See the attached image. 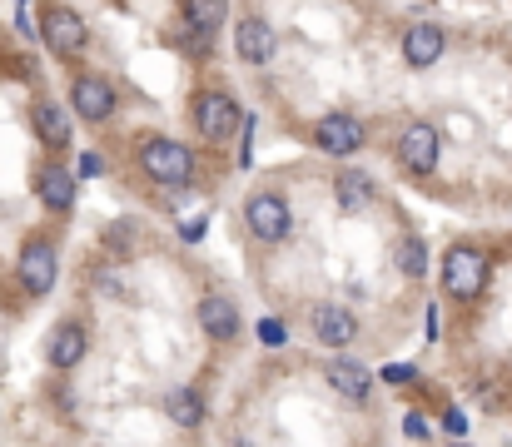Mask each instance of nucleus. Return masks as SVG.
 Instances as JSON below:
<instances>
[{"label":"nucleus","instance_id":"14","mask_svg":"<svg viewBox=\"0 0 512 447\" xmlns=\"http://www.w3.org/2000/svg\"><path fill=\"white\" fill-rule=\"evenodd\" d=\"M324 378H329V388L348 398V403H368V393H373V373H368V363H358V358H329V368H324Z\"/></svg>","mask_w":512,"mask_h":447},{"label":"nucleus","instance_id":"12","mask_svg":"<svg viewBox=\"0 0 512 447\" xmlns=\"http://www.w3.org/2000/svg\"><path fill=\"white\" fill-rule=\"evenodd\" d=\"M274 25L269 20H259V15H244L239 25H234V55L244 60V65H269L274 60Z\"/></svg>","mask_w":512,"mask_h":447},{"label":"nucleus","instance_id":"30","mask_svg":"<svg viewBox=\"0 0 512 447\" xmlns=\"http://www.w3.org/2000/svg\"><path fill=\"white\" fill-rule=\"evenodd\" d=\"M448 447H473V443H448Z\"/></svg>","mask_w":512,"mask_h":447},{"label":"nucleus","instance_id":"23","mask_svg":"<svg viewBox=\"0 0 512 447\" xmlns=\"http://www.w3.org/2000/svg\"><path fill=\"white\" fill-rule=\"evenodd\" d=\"M130 244H135V224H115V229H105V249H110L115 259H130Z\"/></svg>","mask_w":512,"mask_h":447},{"label":"nucleus","instance_id":"17","mask_svg":"<svg viewBox=\"0 0 512 447\" xmlns=\"http://www.w3.org/2000/svg\"><path fill=\"white\" fill-rule=\"evenodd\" d=\"M199 328L214 343H234L239 338V303L229 294H204L199 298Z\"/></svg>","mask_w":512,"mask_h":447},{"label":"nucleus","instance_id":"24","mask_svg":"<svg viewBox=\"0 0 512 447\" xmlns=\"http://www.w3.org/2000/svg\"><path fill=\"white\" fill-rule=\"evenodd\" d=\"M254 333H259L264 348H284V343H289V323H284V318H259Z\"/></svg>","mask_w":512,"mask_h":447},{"label":"nucleus","instance_id":"18","mask_svg":"<svg viewBox=\"0 0 512 447\" xmlns=\"http://www.w3.org/2000/svg\"><path fill=\"white\" fill-rule=\"evenodd\" d=\"M334 199H339L343 214H363V209L378 199L373 174H363V169H343V174H334Z\"/></svg>","mask_w":512,"mask_h":447},{"label":"nucleus","instance_id":"19","mask_svg":"<svg viewBox=\"0 0 512 447\" xmlns=\"http://www.w3.org/2000/svg\"><path fill=\"white\" fill-rule=\"evenodd\" d=\"M165 413H170L174 428H199V423L209 418V408H204V393H199V388H174L170 398H165Z\"/></svg>","mask_w":512,"mask_h":447},{"label":"nucleus","instance_id":"7","mask_svg":"<svg viewBox=\"0 0 512 447\" xmlns=\"http://www.w3.org/2000/svg\"><path fill=\"white\" fill-rule=\"evenodd\" d=\"M70 110H75L85 125H105V120L120 110V90H115L105 75H75V80H70Z\"/></svg>","mask_w":512,"mask_h":447},{"label":"nucleus","instance_id":"26","mask_svg":"<svg viewBox=\"0 0 512 447\" xmlns=\"http://www.w3.org/2000/svg\"><path fill=\"white\" fill-rule=\"evenodd\" d=\"M443 428H448L453 438H463V433H468V413H463V408H448V413H443Z\"/></svg>","mask_w":512,"mask_h":447},{"label":"nucleus","instance_id":"3","mask_svg":"<svg viewBox=\"0 0 512 447\" xmlns=\"http://www.w3.org/2000/svg\"><path fill=\"white\" fill-rule=\"evenodd\" d=\"M194 125L204 135V145H229L244 130V110L229 90H199L194 100Z\"/></svg>","mask_w":512,"mask_h":447},{"label":"nucleus","instance_id":"11","mask_svg":"<svg viewBox=\"0 0 512 447\" xmlns=\"http://www.w3.org/2000/svg\"><path fill=\"white\" fill-rule=\"evenodd\" d=\"M30 130H35V140L50 149V154L70 149V140H75V130H70V110L55 105V100H35V105H30Z\"/></svg>","mask_w":512,"mask_h":447},{"label":"nucleus","instance_id":"21","mask_svg":"<svg viewBox=\"0 0 512 447\" xmlns=\"http://www.w3.org/2000/svg\"><path fill=\"white\" fill-rule=\"evenodd\" d=\"M393 264H398V274H403V279H428V244H423L418 234H403V239H398Z\"/></svg>","mask_w":512,"mask_h":447},{"label":"nucleus","instance_id":"22","mask_svg":"<svg viewBox=\"0 0 512 447\" xmlns=\"http://www.w3.org/2000/svg\"><path fill=\"white\" fill-rule=\"evenodd\" d=\"M95 294H105V298H130V279L120 274V269H95Z\"/></svg>","mask_w":512,"mask_h":447},{"label":"nucleus","instance_id":"10","mask_svg":"<svg viewBox=\"0 0 512 447\" xmlns=\"http://www.w3.org/2000/svg\"><path fill=\"white\" fill-rule=\"evenodd\" d=\"M438 149H443V135H438L433 125H423V120L398 135V159H403L413 174H433V169H438Z\"/></svg>","mask_w":512,"mask_h":447},{"label":"nucleus","instance_id":"15","mask_svg":"<svg viewBox=\"0 0 512 447\" xmlns=\"http://www.w3.org/2000/svg\"><path fill=\"white\" fill-rule=\"evenodd\" d=\"M85 348H90V333H85V323L65 318V323L50 333V343H45V358H50V368H55V373H70V368H80Z\"/></svg>","mask_w":512,"mask_h":447},{"label":"nucleus","instance_id":"29","mask_svg":"<svg viewBox=\"0 0 512 447\" xmlns=\"http://www.w3.org/2000/svg\"><path fill=\"white\" fill-rule=\"evenodd\" d=\"M204 229H209V224H204V219H194V224H184V229H179V234H184V239H189V244H194V239H204Z\"/></svg>","mask_w":512,"mask_h":447},{"label":"nucleus","instance_id":"5","mask_svg":"<svg viewBox=\"0 0 512 447\" xmlns=\"http://www.w3.org/2000/svg\"><path fill=\"white\" fill-rule=\"evenodd\" d=\"M40 35H45L50 55H60V60H75V55L90 45L85 15H80L75 5H45V15H40Z\"/></svg>","mask_w":512,"mask_h":447},{"label":"nucleus","instance_id":"1","mask_svg":"<svg viewBox=\"0 0 512 447\" xmlns=\"http://www.w3.org/2000/svg\"><path fill=\"white\" fill-rule=\"evenodd\" d=\"M438 279H443V294H448V298H458V303H473V298L488 294L493 259H488L478 244H453V249L443 254V269H438Z\"/></svg>","mask_w":512,"mask_h":447},{"label":"nucleus","instance_id":"6","mask_svg":"<svg viewBox=\"0 0 512 447\" xmlns=\"http://www.w3.org/2000/svg\"><path fill=\"white\" fill-rule=\"evenodd\" d=\"M244 224H249V234H254L259 244H279V239L289 234V224H294L289 199H284L279 189H259V194H249V204H244Z\"/></svg>","mask_w":512,"mask_h":447},{"label":"nucleus","instance_id":"28","mask_svg":"<svg viewBox=\"0 0 512 447\" xmlns=\"http://www.w3.org/2000/svg\"><path fill=\"white\" fill-rule=\"evenodd\" d=\"M80 174H90V179H95V174H105V159H100L95 149H90V154H80Z\"/></svg>","mask_w":512,"mask_h":447},{"label":"nucleus","instance_id":"4","mask_svg":"<svg viewBox=\"0 0 512 447\" xmlns=\"http://www.w3.org/2000/svg\"><path fill=\"white\" fill-rule=\"evenodd\" d=\"M55 274H60V254H55V244L45 239V234H35V239H25V249H20V259H15V279H20V289L30 298H45L55 289Z\"/></svg>","mask_w":512,"mask_h":447},{"label":"nucleus","instance_id":"2","mask_svg":"<svg viewBox=\"0 0 512 447\" xmlns=\"http://www.w3.org/2000/svg\"><path fill=\"white\" fill-rule=\"evenodd\" d=\"M140 174L160 189H184L199 174V154L179 140H150V145H140Z\"/></svg>","mask_w":512,"mask_h":447},{"label":"nucleus","instance_id":"9","mask_svg":"<svg viewBox=\"0 0 512 447\" xmlns=\"http://www.w3.org/2000/svg\"><path fill=\"white\" fill-rule=\"evenodd\" d=\"M309 333L324 343V348H348L358 338V318L348 303H314L309 308Z\"/></svg>","mask_w":512,"mask_h":447},{"label":"nucleus","instance_id":"20","mask_svg":"<svg viewBox=\"0 0 512 447\" xmlns=\"http://www.w3.org/2000/svg\"><path fill=\"white\" fill-rule=\"evenodd\" d=\"M224 15H229V0H179V20H184L189 30L214 35V30L224 25Z\"/></svg>","mask_w":512,"mask_h":447},{"label":"nucleus","instance_id":"25","mask_svg":"<svg viewBox=\"0 0 512 447\" xmlns=\"http://www.w3.org/2000/svg\"><path fill=\"white\" fill-rule=\"evenodd\" d=\"M428 433H433V428H428V418H423V413H408V418H403V438H413V443H423Z\"/></svg>","mask_w":512,"mask_h":447},{"label":"nucleus","instance_id":"13","mask_svg":"<svg viewBox=\"0 0 512 447\" xmlns=\"http://www.w3.org/2000/svg\"><path fill=\"white\" fill-rule=\"evenodd\" d=\"M443 50H448V35H443L433 20H418V25L403 30V60H408L413 70H433V65L443 60Z\"/></svg>","mask_w":512,"mask_h":447},{"label":"nucleus","instance_id":"27","mask_svg":"<svg viewBox=\"0 0 512 447\" xmlns=\"http://www.w3.org/2000/svg\"><path fill=\"white\" fill-rule=\"evenodd\" d=\"M413 373H418V368H408V363H388V368H383L388 383H413Z\"/></svg>","mask_w":512,"mask_h":447},{"label":"nucleus","instance_id":"8","mask_svg":"<svg viewBox=\"0 0 512 447\" xmlns=\"http://www.w3.org/2000/svg\"><path fill=\"white\" fill-rule=\"evenodd\" d=\"M368 145V130H363V120L358 115H324L319 125H314V149H324V154H334V159H348V154H358V149Z\"/></svg>","mask_w":512,"mask_h":447},{"label":"nucleus","instance_id":"16","mask_svg":"<svg viewBox=\"0 0 512 447\" xmlns=\"http://www.w3.org/2000/svg\"><path fill=\"white\" fill-rule=\"evenodd\" d=\"M35 194L50 214H70L75 209V174L65 164H40L35 169Z\"/></svg>","mask_w":512,"mask_h":447}]
</instances>
